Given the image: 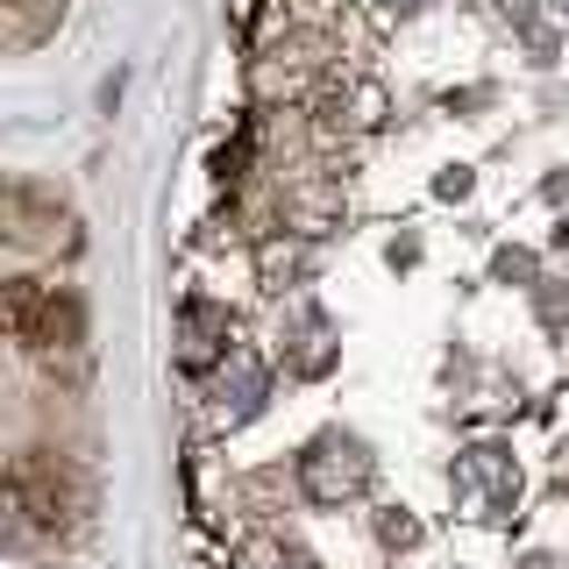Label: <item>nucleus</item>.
Listing matches in <instances>:
<instances>
[{
    "instance_id": "f257e3e1",
    "label": "nucleus",
    "mask_w": 569,
    "mask_h": 569,
    "mask_svg": "<svg viewBox=\"0 0 569 569\" xmlns=\"http://www.w3.org/2000/svg\"><path fill=\"white\" fill-rule=\"evenodd\" d=\"M527 569H569V562H562V556H533Z\"/></svg>"
}]
</instances>
